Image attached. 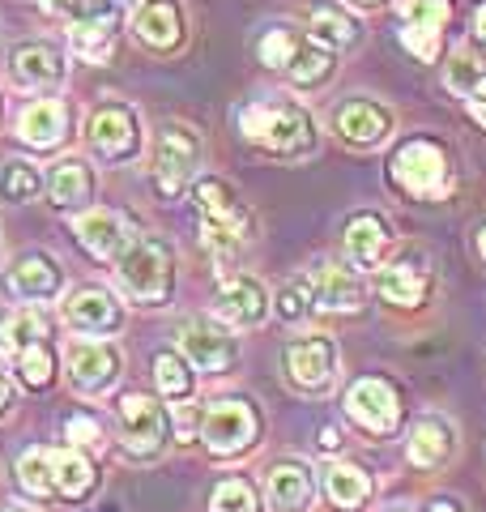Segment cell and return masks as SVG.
Instances as JSON below:
<instances>
[{
    "instance_id": "cell-1",
    "label": "cell",
    "mask_w": 486,
    "mask_h": 512,
    "mask_svg": "<svg viewBox=\"0 0 486 512\" xmlns=\"http://www.w3.org/2000/svg\"><path fill=\"white\" fill-rule=\"evenodd\" d=\"M239 128L252 146L269 154H312L316 150V124L312 116L290 99H256L239 111Z\"/></svg>"
},
{
    "instance_id": "cell-2",
    "label": "cell",
    "mask_w": 486,
    "mask_h": 512,
    "mask_svg": "<svg viewBox=\"0 0 486 512\" xmlns=\"http://www.w3.org/2000/svg\"><path fill=\"white\" fill-rule=\"evenodd\" d=\"M197 205H201V244L209 248L214 261H235L243 244L252 239V214L231 184L222 180H201L197 184Z\"/></svg>"
},
{
    "instance_id": "cell-3",
    "label": "cell",
    "mask_w": 486,
    "mask_h": 512,
    "mask_svg": "<svg viewBox=\"0 0 486 512\" xmlns=\"http://www.w3.org/2000/svg\"><path fill=\"white\" fill-rule=\"evenodd\" d=\"M116 278L128 299L158 308V303L171 299L175 286V248L167 239H133L116 256Z\"/></svg>"
},
{
    "instance_id": "cell-4",
    "label": "cell",
    "mask_w": 486,
    "mask_h": 512,
    "mask_svg": "<svg viewBox=\"0 0 486 512\" xmlns=\"http://www.w3.org/2000/svg\"><path fill=\"white\" fill-rule=\"evenodd\" d=\"M388 175H393V184L405 197H418V201H435L452 192V158L435 137L405 141L393 154V163H388Z\"/></svg>"
},
{
    "instance_id": "cell-5",
    "label": "cell",
    "mask_w": 486,
    "mask_h": 512,
    "mask_svg": "<svg viewBox=\"0 0 486 512\" xmlns=\"http://www.w3.org/2000/svg\"><path fill=\"white\" fill-rule=\"evenodd\" d=\"M201 167V137L188 124H162L154 141V184L162 197H180Z\"/></svg>"
},
{
    "instance_id": "cell-6",
    "label": "cell",
    "mask_w": 486,
    "mask_h": 512,
    "mask_svg": "<svg viewBox=\"0 0 486 512\" xmlns=\"http://www.w3.org/2000/svg\"><path fill=\"white\" fill-rule=\"evenodd\" d=\"M337 367H342V359H337V342L324 338V333H307V338L286 346V380L307 397L329 393L333 380H337Z\"/></svg>"
},
{
    "instance_id": "cell-7",
    "label": "cell",
    "mask_w": 486,
    "mask_h": 512,
    "mask_svg": "<svg viewBox=\"0 0 486 512\" xmlns=\"http://www.w3.org/2000/svg\"><path fill=\"white\" fill-rule=\"evenodd\" d=\"M448 0H401L397 9V35L401 47L410 52L414 60L431 64L440 56V43H444V26H448Z\"/></svg>"
},
{
    "instance_id": "cell-8",
    "label": "cell",
    "mask_w": 486,
    "mask_h": 512,
    "mask_svg": "<svg viewBox=\"0 0 486 512\" xmlns=\"http://www.w3.org/2000/svg\"><path fill=\"white\" fill-rule=\"evenodd\" d=\"M346 414L371 436H393L401 423V397L384 376H363L350 384L346 393Z\"/></svg>"
},
{
    "instance_id": "cell-9",
    "label": "cell",
    "mask_w": 486,
    "mask_h": 512,
    "mask_svg": "<svg viewBox=\"0 0 486 512\" xmlns=\"http://www.w3.org/2000/svg\"><path fill=\"white\" fill-rule=\"evenodd\" d=\"M120 444L128 457H154L167 440V410L150 393H128L120 402Z\"/></svg>"
},
{
    "instance_id": "cell-10",
    "label": "cell",
    "mask_w": 486,
    "mask_h": 512,
    "mask_svg": "<svg viewBox=\"0 0 486 512\" xmlns=\"http://www.w3.org/2000/svg\"><path fill=\"white\" fill-rule=\"evenodd\" d=\"M256 431H261V423H256V410L248 402H214L205 410L201 419V436H205V448L214 457H235L243 453Z\"/></svg>"
},
{
    "instance_id": "cell-11",
    "label": "cell",
    "mask_w": 486,
    "mask_h": 512,
    "mask_svg": "<svg viewBox=\"0 0 486 512\" xmlns=\"http://www.w3.org/2000/svg\"><path fill=\"white\" fill-rule=\"evenodd\" d=\"M376 291L388 308H418L431 291V265L423 252H401L397 261L380 265Z\"/></svg>"
},
{
    "instance_id": "cell-12",
    "label": "cell",
    "mask_w": 486,
    "mask_h": 512,
    "mask_svg": "<svg viewBox=\"0 0 486 512\" xmlns=\"http://www.w3.org/2000/svg\"><path fill=\"white\" fill-rule=\"evenodd\" d=\"M90 146L99 150L107 163H128L141 150V124L124 103H107L94 111L90 120Z\"/></svg>"
},
{
    "instance_id": "cell-13",
    "label": "cell",
    "mask_w": 486,
    "mask_h": 512,
    "mask_svg": "<svg viewBox=\"0 0 486 512\" xmlns=\"http://www.w3.org/2000/svg\"><path fill=\"white\" fill-rule=\"evenodd\" d=\"M64 367H69L73 389L81 393H107L120 376V350H111L94 338H77L64 350Z\"/></svg>"
},
{
    "instance_id": "cell-14",
    "label": "cell",
    "mask_w": 486,
    "mask_h": 512,
    "mask_svg": "<svg viewBox=\"0 0 486 512\" xmlns=\"http://www.w3.org/2000/svg\"><path fill=\"white\" fill-rule=\"evenodd\" d=\"M333 128H337V137H342L346 146L371 150V146H380V141L393 133V111H388L384 103H376V99H346L342 107H337Z\"/></svg>"
},
{
    "instance_id": "cell-15",
    "label": "cell",
    "mask_w": 486,
    "mask_h": 512,
    "mask_svg": "<svg viewBox=\"0 0 486 512\" xmlns=\"http://www.w3.org/2000/svg\"><path fill=\"white\" fill-rule=\"evenodd\" d=\"M180 350L197 372H226L235 363V338L218 320H188L180 329Z\"/></svg>"
},
{
    "instance_id": "cell-16",
    "label": "cell",
    "mask_w": 486,
    "mask_h": 512,
    "mask_svg": "<svg viewBox=\"0 0 486 512\" xmlns=\"http://www.w3.org/2000/svg\"><path fill=\"white\" fill-rule=\"evenodd\" d=\"M64 316H69V325L81 333V338L116 333L120 320H124L116 295L103 291V286H81V291H73L69 299H64Z\"/></svg>"
},
{
    "instance_id": "cell-17",
    "label": "cell",
    "mask_w": 486,
    "mask_h": 512,
    "mask_svg": "<svg viewBox=\"0 0 486 512\" xmlns=\"http://www.w3.org/2000/svg\"><path fill=\"white\" fill-rule=\"evenodd\" d=\"M452 453H457V431L444 414H423L410 427V440H405V457H410L414 470H444Z\"/></svg>"
},
{
    "instance_id": "cell-18",
    "label": "cell",
    "mask_w": 486,
    "mask_h": 512,
    "mask_svg": "<svg viewBox=\"0 0 486 512\" xmlns=\"http://www.w3.org/2000/svg\"><path fill=\"white\" fill-rule=\"evenodd\" d=\"M214 312H218L222 325H239V329L261 325L265 312H269V291H265V282H261V278H248V274L222 282Z\"/></svg>"
},
{
    "instance_id": "cell-19",
    "label": "cell",
    "mask_w": 486,
    "mask_h": 512,
    "mask_svg": "<svg viewBox=\"0 0 486 512\" xmlns=\"http://www.w3.org/2000/svg\"><path fill=\"white\" fill-rule=\"evenodd\" d=\"M346 256L359 269H380L384 265V256L393 252V227L384 222V214L376 210H363V214H354L346 222Z\"/></svg>"
},
{
    "instance_id": "cell-20",
    "label": "cell",
    "mask_w": 486,
    "mask_h": 512,
    "mask_svg": "<svg viewBox=\"0 0 486 512\" xmlns=\"http://www.w3.org/2000/svg\"><path fill=\"white\" fill-rule=\"evenodd\" d=\"M133 35L154 52H175L184 43V9L175 0H145L133 18Z\"/></svg>"
},
{
    "instance_id": "cell-21",
    "label": "cell",
    "mask_w": 486,
    "mask_h": 512,
    "mask_svg": "<svg viewBox=\"0 0 486 512\" xmlns=\"http://www.w3.org/2000/svg\"><path fill=\"white\" fill-rule=\"evenodd\" d=\"M73 231L81 239V248H86L94 261H116V256L133 244V231H128V222L111 210H94L86 218L73 222Z\"/></svg>"
},
{
    "instance_id": "cell-22",
    "label": "cell",
    "mask_w": 486,
    "mask_h": 512,
    "mask_svg": "<svg viewBox=\"0 0 486 512\" xmlns=\"http://www.w3.org/2000/svg\"><path fill=\"white\" fill-rule=\"evenodd\" d=\"M363 282L354 278L350 265H320L316 278H312V303L320 312H359L363 308Z\"/></svg>"
},
{
    "instance_id": "cell-23",
    "label": "cell",
    "mask_w": 486,
    "mask_h": 512,
    "mask_svg": "<svg viewBox=\"0 0 486 512\" xmlns=\"http://www.w3.org/2000/svg\"><path fill=\"white\" fill-rule=\"evenodd\" d=\"M9 73L22 90H47L64 82V56L56 52L52 43H26L13 52Z\"/></svg>"
},
{
    "instance_id": "cell-24",
    "label": "cell",
    "mask_w": 486,
    "mask_h": 512,
    "mask_svg": "<svg viewBox=\"0 0 486 512\" xmlns=\"http://www.w3.org/2000/svg\"><path fill=\"white\" fill-rule=\"evenodd\" d=\"M307 39L324 43L329 52H346L363 39V22L342 5H333V0H316L312 13H307Z\"/></svg>"
},
{
    "instance_id": "cell-25",
    "label": "cell",
    "mask_w": 486,
    "mask_h": 512,
    "mask_svg": "<svg viewBox=\"0 0 486 512\" xmlns=\"http://www.w3.org/2000/svg\"><path fill=\"white\" fill-rule=\"evenodd\" d=\"M5 286H9L13 299L43 303V299H52L60 291V265L52 261V256H26V261H18L9 269Z\"/></svg>"
},
{
    "instance_id": "cell-26",
    "label": "cell",
    "mask_w": 486,
    "mask_h": 512,
    "mask_svg": "<svg viewBox=\"0 0 486 512\" xmlns=\"http://www.w3.org/2000/svg\"><path fill=\"white\" fill-rule=\"evenodd\" d=\"M64 133H69V111H64V103H56V99L30 103L22 111V120H18V137L26 141V146H35V150L60 146Z\"/></svg>"
},
{
    "instance_id": "cell-27",
    "label": "cell",
    "mask_w": 486,
    "mask_h": 512,
    "mask_svg": "<svg viewBox=\"0 0 486 512\" xmlns=\"http://www.w3.org/2000/svg\"><path fill=\"white\" fill-rule=\"evenodd\" d=\"M269 500L278 512H307V504H312V470L295 457L278 461L269 470Z\"/></svg>"
},
{
    "instance_id": "cell-28",
    "label": "cell",
    "mask_w": 486,
    "mask_h": 512,
    "mask_svg": "<svg viewBox=\"0 0 486 512\" xmlns=\"http://www.w3.org/2000/svg\"><path fill=\"white\" fill-rule=\"evenodd\" d=\"M324 495H329L333 508L359 512L371 495V478H367V470L354 466V461H329V466H324Z\"/></svg>"
},
{
    "instance_id": "cell-29",
    "label": "cell",
    "mask_w": 486,
    "mask_h": 512,
    "mask_svg": "<svg viewBox=\"0 0 486 512\" xmlns=\"http://www.w3.org/2000/svg\"><path fill=\"white\" fill-rule=\"evenodd\" d=\"M90 192H94V175L81 158H60L47 171V201L60 205V210H77L81 201H90Z\"/></svg>"
},
{
    "instance_id": "cell-30",
    "label": "cell",
    "mask_w": 486,
    "mask_h": 512,
    "mask_svg": "<svg viewBox=\"0 0 486 512\" xmlns=\"http://www.w3.org/2000/svg\"><path fill=\"white\" fill-rule=\"evenodd\" d=\"M52 483L64 500H81L99 483V470H94V461L81 448H60V453H52Z\"/></svg>"
},
{
    "instance_id": "cell-31",
    "label": "cell",
    "mask_w": 486,
    "mask_h": 512,
    "mask_svg": "<svg viewBox=\"0 0 486 512\" xmlns=\"http://www.w3.org/2000/svg\"><path fill=\"white\" fill-rule=\"evenodd\" d=\"M333 69H337V52H329V47L316 43V39H303L299 52L290 56V64H286V77L295 86H303V90H316Z\"/></svg>"
},
{
    "instance_id": "cell-32",
    "label": "cell",
    "mask_w": 486,
    "mask_h": 512,
    "mask_svg": "<svg viewBox=\"0 0 486 512\" xmlns=\"http://www.w3.org/2000/svg\"><path fill=\"white\" fill-rule=\"evenodd\" d=\"M69 43L77 47V56L103 64L111 56V47H116V18H111V13H94V18L73 22Z\"/></svg>"
},
{
    "instance_id": "cell-33",
    "label": "cell",
    "mask_w": 486,
    "mask_h": 512,
    "mask_svg": "<svg viewBox=\"0 0 486 512\" xmlns=\"http://www.w3.org/2000/svg\"><path fill=\"white\" fill-rule=\"evenodd\" d=\"M35 342H52V325H47V316H39L35 308L13 312L5 325H0V355L5 359H13L18 350L35 346Z\"/></svg>"
},
{
    "instance_id": "cell-34",
    "label": "cell",
    "mask_w": 486,
    "mask_h": 512,
    "mask_svg": "<svg viewBox=\"0 0 486 512\" xmlns=\"http://www.w3.org/2000/svg\"><path fill=\"white\" fill-rule=\"evenodd\" d=\"M444 86L457 94V99H469L478 86H482V60L469 43H461L457 52L448 56V69H444Z\"/></svg>"
},
{
    "instance_id": "cell-35",
    "label": "cell",
    "mask_w": 486,
    "mask_h": 512,
    "mask_svg": "<svg viewBox=\"0 0 486 512\" xmlns=\"http://www.w3.org/2000/svg\"><path fill=\"white\" fill-rule=\"evenodd\" d=\"M154 384H158L162 397H171V402H188V393H192L188 359L175 355V350H162L158 363H154Z\"/></svg>"
},
{
    "instance_id": "cell-36",
    "label": "cell",
    "mask_w": 486,
    "mask_h": 512,
    "mask_svg": "<svg viewBox=\"0 0 486 512\" xmlns=\"http://www.w3.org/2000/svg\"><path fill=\"white\" fill-rule=\"evenodd\" d=\"M299 43H303L299 30L286 26V22H278V26H269L265 35L256 39V56H261V64H269V69H286L290 56L299 52Z\"/></svg>"
},
{
    "instance_id": "cell-37",
    "label": "cell",
    "mask_w": 486,
    "mask_h": 512,
    "mask_svg": "<svg viewBox=\"0 0 486 512\" xmlns=\"http://www.w3.org/2000/svg\"><path fill=\"white\" fill-rule=\"evenodd\" d=\"M39 188H43V180L35 175V167H26V163H5V167H0V201H5V205L35 201Z\"/></svg>"
},
{
    "instance_id": "cell-38",
    "label": "cell",
    "mask_w": 486,
    "mask_h": 512,
    "mask_svg": "<svg viewBox=\"0 0 486 512\" xmlns=\"http://www.w3.org/2000/svg\"><path fill=\"white\" fill-rule=\"evenodd\" d=\"M209 512H261V500L248 478H222L209 495Z\"/></svg>"
},
{
    "instance_id": "cell-39",
    "label": "cell",
    "mask_w": 486,
    "mask_h": 512,
    "mask_svg": "<svg viewBox=\"0 0 486 512\" xmlns=\"http://www.w3.org/2000/svg\"><path fill=\"white\" fill-rule=\"evenodd\" d=\"M13 367H18V376L26 389H43L47 380H52V342H35L13 355Z\"/></svg>"
},
{
    "instance_id": "cell-40",
    "label": "cell",
    "mask_w": 486,
    "mask_h": 512,
    "mask_svg": "<svg viewBox=\"0 0 486 512\" xmlns=\"http://www.w3.org/2000/svg\"><path fill=\"white\" fill-rule=\"evenodd\" d=\"M18 483H22L30 495H56V483H52V453H47V448H30V453L18 461Z\"/></svg>"
},
{
    "instance_id": "cell-41",
    "label": "cell",
    "mask_w": 486,
    "mask_h": 512,
    "mask_svg": "<svg viewBox=\"0 0 486 512\" xmlns=\"http://www.w3.org/2000/svg\"><path fill=\"white\" fill-rule=\"evenodd\" d=\"M307 308H316V303H312V282H307V278L290 282L286 291L278 295V312H282V320H299Z\"/></svg>"
},
{
    "instance_id": "cell-42",
    "label": "cell",
    "mask_w": 486,
    "mask_h": 512,
    "mask_svg": "<svg viewBox=\"0 0 486 512\" xmlns=\"http://www.w3.org/2000/svg\"><path fill=\"white\" fill-rule=\"evenodd\" d=\"M64 436H69L73 448H81V444H99L103 431H99V423H94L90 414H73V419L64 423Z\"/></svg>"
},
{
    "instance_id": "cell-43",
    "label": "cell",
    "mask_w": 486,
    "mask_h": 512,
    "mask_svg": "<svg viewBox=\"0 0 486 512\" xmlns=\"http://www.w3.org/2000/svg\"><path fill=\"white\" fill-rule=\"evenodd\" d=\"M465 107H469V116H474V120L486 128V82H482L474 94H469V99H465Z\"/></svg>"
},
{
    "instance_id": "cell-44",
    "label": "cell",
    "mask_w": 486,
    "mask_h": 512,
    "mask_svg": "<svg viewBox=\"0 0 486 512\" xmlns=\"http://www.w3.org/2000/svg\"><path fill=\"white\" fill-rule=\"evenodd\" d=\"M39 5H43L47 13H56V18H73V13L86 5V0H39Z\"/></svg>"
},
{
    "instance_id": "cell-45",
    "label": "cell",
    "mask_w": 486,
    "mask_h": 512,
    "mask_svg": "<svg viewBox=\"0 0 486 512\" xmlns=\"http://www.w3.org/2000/svg\"><path fill=\"white\" fill-rule=\"evenodd\" d=\"M469 26H474V43H478V47H486V0L474 9V22H469Z\"/></svg>"
},
{
    "instance_id": "cell-46",
    "label": "cell",
    "mask_w": 486,
    "mask_h": 512,
    "mask_svg": "<svg viewBox=\"0 0 486 512\" xmlns=\"http://www.w3.org/2000/svg\"><path fill=\"white\" fill-rule=\"evenodd\" d=\"M124 5H133V0H94V13H120Z\"/></svg>"
},
{
    "instance_id": "cell-47",
    "label": "cell",
    "mask_w": 486,
    "mask_h": 512,
    "mask_svg": "<svg viewBox=\"0 0 486 512\" xmlns=\"http://www.w3.org/2000/svg\"><path fill=\"white\" fill-rule=\"evenodd\" d=\"M423 512H461V504H452V500H435V504H427Z\"/></svg>"
},
{
    "instance_id": "cell-48",
    "label": "cell",
    "mask_w": 486,
    "mask_h": 512,
    "mask_svg": "<svg viewBox=\"0 0 486 512\" xmlns=\"http://www.w3.org/2000/svg\"><path fill=\"white\" fill-rule=\"evenodd\" d=\"M5 406H9V384L0 380V410H5Z\"/></svg>"
},
{
    "instance_id": "cell-49",
    "label": "cell",
    "mask_w": 486,
    "mask_h": 512,
    "mask_svg": "<svg viewBox=\"0 0 486 512\" xmlns=\"http://www.w3.org/2000/svg\"><path fill=\"white\" fill-rule=\"evenodd\" d=\"M478 252H482V256H486V227H482V231H478Z\"/></svg>"
},
{
    "instance_id": "cell-50",
    "label": "cell",
    "mask_w": 486,
    "mask_h": 512,
    "mask_svg": "<svg viewBox=\"0 0 486 512\" xmlns=\"http://www.w3.org/2000/svg\"><path fill=\"white\" fill-rule=\"evenodd\" d=\"M359 5H384V0H359Z\"/></svg>"
},
{
    "instance_id": "cell-51",
    "label": "cell",
    "mask_w": 486,
    "mask_h": 512,
    "mask_svg": "<svg viewBox=\"0 0 486 512\" xmlns=\"http://www.w3.org/2000/svg\"><path fill=\"white\" fill-rule=\"evenodd\" d=\"M9 512H26V508H9Z\"/></svg>"
}]
</instances>
